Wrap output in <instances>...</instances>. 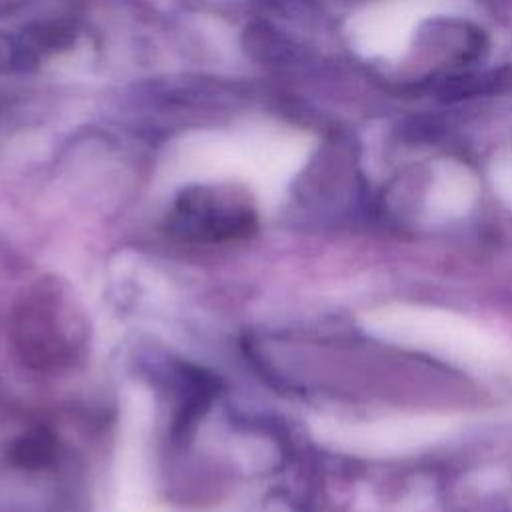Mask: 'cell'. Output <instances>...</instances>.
Segmentation results:
<instances>
[{"label": "cell", "mask_w": 512, "mask_h": 512, "mask_svg": "<svg viewBox=\"0 0 512 512\" xmlns=\"http://www.w3.org/2000/svg\"><path fill=\"white\" fill-rule=\"evenodd\" d=\"M256 226L252 198L228 184H200L182 190L166 218L168 234L186 244L244 240L254 234Z\"/></svg>", "instance_id": "cell-1"}, {"label": "cell", "mask_w": 512, "mask_h": 512, "mask_svg": "<svg viewBox=\"0 0 512 512\" xmlns=\"http://www.w3.org/2000/svg\"><path fill=\"white\" fill-rule=\"evenodd\" d=\"M70 310V304L62 298V294L56 290H38L36 294H32L30 300H26L24 304V312H22V322H20V330H22V340L26 348L32 350V358L40 360L42 350H44V342H50V354H48V362L60 360L62 352L68 344V334L78 336L76 334V322H68V318L64 316V312Z\"/></svg>", "instance_id": "cell-2"}]
</instances>
